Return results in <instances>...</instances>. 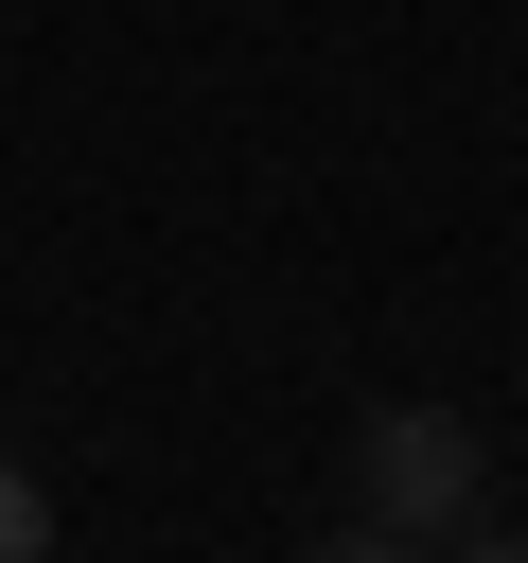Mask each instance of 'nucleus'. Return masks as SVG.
<instances>
[{"mask_svg":"<svg viewBox=\"0 0 528 563\" xmlns=\"http://www.w3.org/2000/svg\"><path fill=\"white\" fill-rule=\"evenodd\" d=\"M352 510L405 528V545L475 528V422H458V405H370V422H352Z\"/></svg>","mask_w":528,"mask_h":563,"instance_id":"f257e3e1","label":"nucleus"},{"mask_svg":"<svg viewBox=\"0 0 528 563\" xmlns=\"http://www.w3.org/2000/svg\"><path fill=\"white\" fill-rule=\"evenodd\" d=\"M0 563H53V493H35L18 457H0Z\"/></svg>","mask_w":528,"mask_h":563,"instance_id":"f03ea898","label":"nucleus"},{"mask_svg":"<svg viewBox=\"0 0 528 563\" xmlns=\"http://www.w3.org/2000/svg\"><path fill=\"white\" fill-rule=\"evenodd\" d=\"M299 563H422V545H405V528H370V510H352V528H334V545H299Z\"/></svg>","mask_w":528,"mask_h":563,"instance_id":"7ed1b4c3","label":"nucleus"},{"mask_svg":"<svg viewBox=\"0 0 528 563\" xmlns=\"http://www.w3.org/2000/svg\"><path fill=\"white\" fill-rule=\"evenodd\" d=\"M458 563H528V528H458Z\"/></svg>","mask_w":528,"mask_h":563,"instance_id":"20e7f679","label":"nucleus"}]
</instances>
